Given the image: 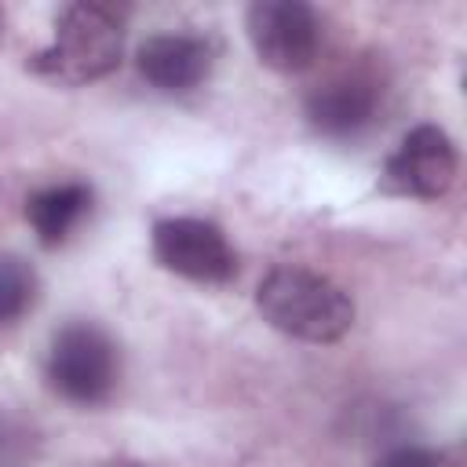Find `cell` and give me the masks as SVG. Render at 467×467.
<instances>
[{"mask_svg": "<svg viewBox=\"0 0 467 467\" xmlns=\"http://www.w3.org/2000/svg\"><path fill=\"white\" fill-rule=\"evenodd\" d=\"M47 387L69 405H102L120 383V350L95 321H69L51 336L44 358Z\"/></svg>", "mask_w": 467, "mask_h": 467, "instance_id": "obj_3", "label": "cell"}, {"mask_svg": "<svg viewBox=\"0 0 467 467\" xmlns=\"http://www.w3.org/2000/svg\"><path fill=\"white\" fill-rule=\"evenodd\" d=\"M215 66V44L201 33H153L135 51L139 77L168 95H186L208 80Z\"/></svg>", "mask_w": 467, "mask_h": 467, "instance_id": "obj_8", "label": "cell"}, {"mask_svg": "<svg viewBox=\"0 0 467 467\" xmlns=\"http://www.w3.org/2000/svg\"><path fill=\"white\" fill-rule=\"evenodd\" d=\"M36 296H40V277H36L33 263H26L15 252H4L0 255V328L26 317L33 310Z\"/></svg>", "mask_w": 467, "mask_h": 467, "instance_id": "obj_10", "label": "cell"}, {"mask_svg": "<svg viewBox=\"0 0 467 467\" xmlns=\"http://www.w3.org/2000/svg\"><path fill=\"white\" fill-rule=\"evenodd\" d=\"M91 204H95V190L88 182L80 179L51 182L26 197V223L33 226L44 248H62L91 215Z\"/></svg>", "mask_w": 467, "mask_h": 467, "instance_id": "obj_9", "label": "cell"}, {"mask_svg": "<svg viewBox=\"0 0 467 467\" xmlns=\"http://www.w3.org/2000/svg\"><path fill=\"white\" fill-rule=\"evenodd\" d=\"M153 259L193 285H226L237 274V252L226 241L223 226L197 215H168L153 223L150 234Z\"/></svg>", "mask_w": 467, "mask_h": 467, "instance_id": "obj_5", "label": "cell"}, {"mask_svg": "<svg viewBox=\"0 0 467 467\" xmlns=\"http://www.w3.org/2000/svg\"><path fill=\"white\" fill-rule=\"evenodd\" d=\"M124 55V15L102 0L66 4L55 18V36L36 55L29 69L62 88H84L109 77Z\"/></svg>", "mask_w": 467, "mask_h": 467, "instance_id": "obj_1", "label": "cell"}, {"mask_svg": "<svg viewBox=\"0 0 467 467\" xmlns=\"http://www.w3.org/2000/svg\"><path fill=\"white\" fill-rule=\"evenodd\" d=\"M255 310L277 332L321 347L339 343L354 325V299L306 266H274L255 288Z\"/></svg>", "mask_w": 467, "mask_h": 467, "instance_id": "obj_2", "label": "cell"}, {"mask_svg": "<svg viewBox=\"0 0 467 467\" xmlns=\"http://www.w3.org/2000/svg\"><path fill=\"white\" fill-rule=\"evenodd\" d=\"M372 467H452V460L438 449H423V445H398L390 452H383Z\"/></svg>", "mask_w": 467, "mask_h": 467, "instance_id": "obj_11", "label": "cell"}, {"mask_svg": "<svg viewBox=\"0 0 467 467\" xmlns=\"http://www.w3.org/2000/svg\"><path fill=\"white\" fill-rule=\"evenodd\" d=\"M456 146L438 124H416L383 164V190L416 201H438L456 179Z\"/></svg>", "mask_w": 467, "mask_h": 467, "instance_id": "obj_7", "label": "cell"}, {"mask_svg": "<svg viewBox=\"0 0 467 467\" xmlns=\"http://www.w3.org/2000/svg\"><path fill=\"white\" fill-rule=\"evenodd\" d=\"M244 29L259 62L274 73L314 66L321 47V18L303 0H255L244 15Z\"/></svg>", "mask_w": 467, "mask_h": 467, "instance_id": "obj_6", "label": "cell"}, {"mask_svg": "<svg viewBox=\"0 0 467 467\" xmlns=\"http://www.w3.org/2000/svg\"><path fill=\"white\" fill-rule=\"evenodd\" d=\"M106 467H135V463H106Z\"/></svg>", "mask_w": 467, "mask_h": 467, "instance_id": "obj_12", "label": "cell"}, {"mask_svg": "<svg viewBox=\"0 0 467 467\" xmlns=\"http://www.w3.org/2000/svg\"><path fill=\"white\" fill-rule=\"evenodd\" d=\"M383 99H387V80L379 66L354 62L310 88L306 120L325 139H358L379 120Z\"/></svg>", "mask_w": 467, "mask_h": 467, "instance_id": "obj_4", "label": "cell"}]
</instances>
